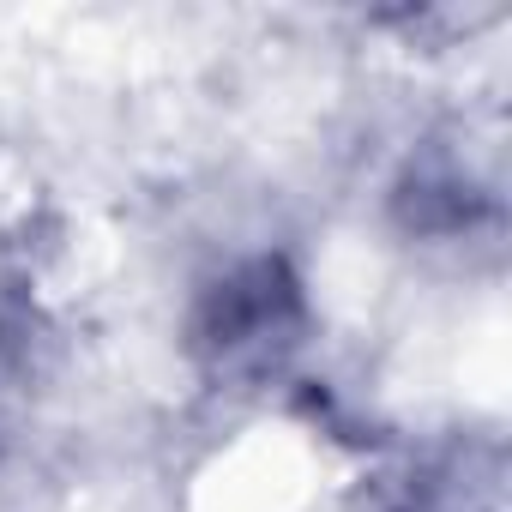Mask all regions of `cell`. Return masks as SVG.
<instances>
[{"label":"cell","mask_w":512,"mask_h":512,"mask_svg":"<svg viewBox=\"0 0 512 512\" xmlns=\"http://www.w3.org/2000/svg\"><path fill=\"white\" fill-rule=\"evenodd\" d=\"M320 308L290 241L217 247L187 272L175 350L211 404H272L314 368Z\"/></svg>","instance_id":"6da1fadb"}]
</instances>
